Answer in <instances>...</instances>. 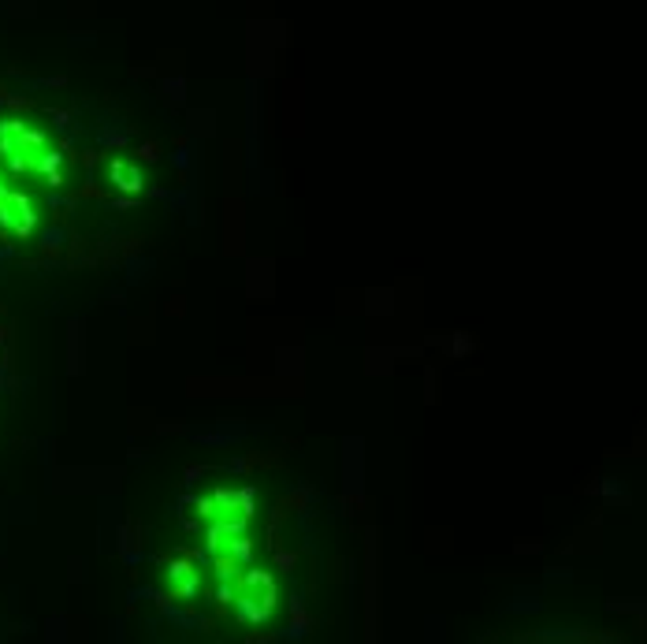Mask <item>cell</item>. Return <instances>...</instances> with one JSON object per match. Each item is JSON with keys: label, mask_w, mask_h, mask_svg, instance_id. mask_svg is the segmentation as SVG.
Listing matches in <instances>:
<instances>
[{"label": "cell", "mask_w": 647, "mask_h": 644, "mask_svg": "<svg viewBox=\"0 0 647 644\" xmlns=\"http://www.w3.org/2000/svg\"><path fill=\"white\" fill-rule=\"evenodd\" d=\"M48 150L53 145H48V134L42 127L26 120H0V161L8 164V172L37 175V164Z\"/></svg>", "instance_id": "6da1fadb"}, {"label": "cell", "mask_w": 647, "mask_h": 644, "mask_svg": "<svg viewBox=\"0 0 647 644\" xmlns=\"http://www.w3.org/2000/svg\"><path fill=\"white\" fill-rule=\"evenodd\" d=\"M280 603V581H275L272 570L261 566H246L235 578V611L242 622H268Z\"/></svg>", "instance_id": "7a4b0ae2"}, {"label": "cell", "mask_w": 647, "mask_h": 644, "mask_svg": "<svg viewBox=\"0 0 647 644\" xmlns=\"http://www.w3.org/2000/svg\"><path fill=\"white\" fill-rule=\"evenodd\" d=\"M34 224H37L34 202H30L23 190H8L4 202H0V231L19 235V239H23V235L34 231Z\"/></svg>", "instance_id": "3957f363"}, {"label": "cell", "mask_w": 647, "mask_h": 644, "mask_svg": "<svg viewBox=\"0 0 647 644\" xmlns=\"http://www.w3.org/2000/svg\"><path fill=\"white\" fill-rule=\"evenodd\" d=\"M167 581H172V592L179 600H194L197 589H201V570L190 566V562H172L167 566Z\"/></svg>", "instance_id": "277c9868"}, {"label": "cell", "mask_w": 647, "mask_h": 644, "mask_svg": "<svg viewBox=\"0 0 647 644\" xmlns=\"http://www.w3.org/2000/svg\"><path fill=\"white\" fill-rule=\"evenodd\" d=\"M108 179H112V186H119V190H142V168H134L131 161H112L108 164Z\"/></svg>", "instance_id": "5b68a950"}, {"label": "cell", "mask_w": 647, "mask_h": 644, "mask_svg": "<svg viewBox=\"0 0 647 644\" xmlns=\"http://www.w3.org/2000/svg\"><path fill=\"white\" fill-rule=\"evenodd\" d=\"M4 194H8V183H4V175H0V202H4Z\"/></svg>", "instance_id": "8992f818"}]
</instances>
